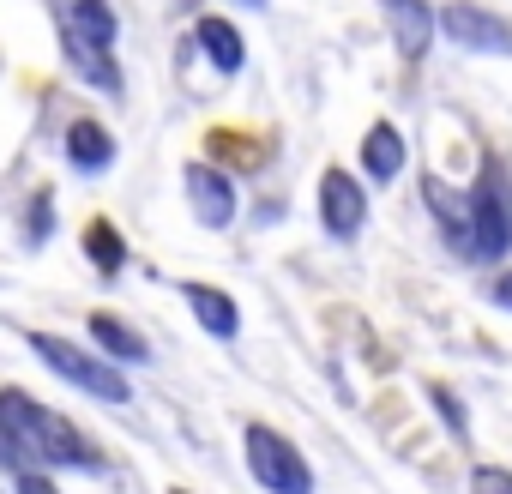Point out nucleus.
Instances as JSON below:
<instances>
[{
	"instance_id": "nucleus-1",
	"label": "nucleus",
	"mask_w": 512,
	"mask_h": 494,
	"mask_svg": "<svg viewBox=\"0 0 512 494\" xmlns=\"http://www.w3.org/2000/svg\"><path fill=\"white\" fill-rule=\"evenodd\" d=\"M0 470L25 476V470H79V476H103L109 452L55 404H43L31 386H0Z\"/></svg>"
},
{
	"instance_id": "nucleus-2",
	"label": "nucleus",
	"mask_w": 512,
	"mask_h": 494,
	"mask_svg": "<svg viewBox=\"0 0 512 494\" xmlns=\"http://www.w3.org/2000/svg\"><path fill=\"white\" fill-rule=\"evenodd\" d=\"M25 344H31V356H37L55 380H67L73 392H85V398H97V404H109V410H127V404H133V380H127V368L103 362L91 344L61 338V332H43V326H31Z\"/></svg>"
},
{
	"instance_id": "nucleus-3",
	"label": "nucleus",
	"mask_w": 512,
	"mask_h": 494,
	"mask_svg": "<svg viewBox=\"0 0 512 494\" xmlns=\"http://www.w3.org/2000/svg\"><path fill=\"white\" fill-rule=\"evenodd\" d=\"M241 464L260 494H320L314 458L296 446V434H284L278 422H241Z\"/></svg>"
},
{
	"instance_id": "nucleus-4",
	"label": "nucleus",
	"mask_w": 512,
	"mask_h": 494,
	"mask_svg": "<svg viewBox=\"0 0 512 494\" xmlns=\"http://www.w3.org/2000/svg\"><path fill=\"white\" fill-rule=\"evenodd\" d=\"M464 205H470V266H488V260H506L512 254V169L500 157L482 163V175L464 187Z\"/></svg>"
},
{
	"instance_id": "nucleus-5",
	"label": "nucleus",
	"mask_w": 512,
	"mask_h": 494,
	"mask_svg": "<svg viewBox=\"0 0 512 494\" xmlns=\"http://www.w3.org/2000/svg\"><path fill=\"white\" fill-rule=\"evenodd\" d=\"M314 205H320V229H326L332 241H356V235L368 229V187H362V175H350V169H338V163L320 175Z\"/></svg>"
},
{
	"instance_id": "nucleus-6",
	"label": "nucleus",
	"mask_w": 512,
	"mask_h": 494,
	"mask_svg": "<svg viewBox=\"0 0 512 494\" xmlns=\"http://www.w3.org/2000/svg\"><path fill=\"white\" fill-rule=\"evenodd\" d=\"M434 25L470 49V55H512V25L488 7H476V0H452V7H434Z\"/></svg>"
},
{
	"instance_id": "nucleus-7",
	"label": "nucleus",
	"mask_w": 512,
	"mask_h": 494,
	"mask_svg": "<svg viewBox=\"0 0 512 494\" xmlns=\"http://www.w3.org/2000/svg\"><path fill=\"white\" fill-rule=\"evenodd\" d=\"M181 187H187V205H193V223L199 229H211V235H223L229 223H235V211H241V199H235V181L217 169V163H187L181 169Z\"/></svg>"
},
{
	"instance_id": "nucleus-8",
	"label": "nucleus",
	"mask_w": 512,
	"mask_h": 494,
	"mask_svg": "<svg viewBox=\"0 0 512 494\" xmlns=\"http://www.w3.org/2000/svg\"><path fill=\"white\" fill-rule=\"evenodd\" d=\"M356 163H362V187H392L404 169H410V139L398 121H374L356 145Z\"/></svg>"
},
{
	"instance_id": "nucleus-9",
	"label": "nucleus",
	"mask_w": 512,
	"mask_h": 494,
	"mask_svg": "<svg viewBox=\"0 0 512 494\" xmlns=\"http://www.w3.org/2000/svg\"><path fill=\"white\" fill-rule=\"evenodd\" d=\"M85 344H91L103 362H115V368H145V362H151V338H145L133 320L109 314V308H97V314L85 320Z\"/></svg>"
},
{
	"instance_id": "nucleus-10",
	"label": "nucleus",
	"mask_w": 512,
	"mask_h": 494,
	"mask_svg": "<svg viewBox=\"0 0 512 494\" xmlns=\"http://www.w3.org/2000/svg\"><path fill=\"white\" fill-rule=\"evenodd\" d=\"M61 157L73 163V175H109L115 157H121V145H115V133L97 115H73L67 133H61Z\"/></svg>"
},
{
	"instance_id": "nucleus-11",
	"label": "nucleus",
	"mask_w": 512,
	"mask_h": 494,
	"mask_svg": "<svg viewBox=\"0 0 512 494\" xmlns=\"http://www.w3.org/2000/svg\"><path fill=\"white\" fill-rule=\"evenodd\" d=\"M181 302H187V314L199 320L205 338H217V344H235V338H241V302H235L229 290L187 278V284H181Z\"/></svg>"
},
{
	"instance_id": "nucleus-12",
	"label": "nucleus",
	"mask_w": 512,
	"mask_h": 494,
	"mask_svg": "<svg viewBox=\"0 0 512 494\" xmlns=\"http://www.w3.org/2000/svg\"><path fill=\"white\" fill-rule=\"evenodd\" d=\"M386 25H392L398 61H404V67H422V55H428L434 37H440L434 7H428V0H386Z\"/></svg>"
},
{
	"instance_id": "nucleus-13",
	"label": "nucleus",
	"mask_w": 512,
	"mask_h": 494,
	"mask_svg": "<svg viewBox=\"0 0 512 494\" xmlns=\"http://www.w3.org/2000/svg\"><path fill=\"white\" fill-rule=\"evenodd\" d=\"M422 199H428V211H434L440 241L452 247V260H464V254H470V205H464V187H452V181H440V175H422Z\"/></svg>"
},
{
	"instance_id": "nucleus-14",
	"label": "nucleus",
	"mask_w": 512,
	"mask_h": 494,
	"mask_svg": "<svg viewBox=\"0 0 512 494\" xmlns=\"http://www.w3.org/2000/svg\"><path fill=\"white\" fill-rule=\"evenodd\" d=\"M61 37H67V43H79V49L115 55L121 19H115V7H109V0H73V7H67V25H61Z\"/></svg>"
},
{
	"instance_id": "nucleus-15",
	"label": "nucleus",
	"mask_w": 512,
	"mask_h": 494,
	"mask_svg": "<svg viewBox=\"0 0 512 494\" xmlns=\"http://www.w3.org/2000/svg\"><path fill=\"white\" fill-rule=\"evenodd\" d=\"M193 43H199V55H205L223 79H235V73L247 67V43H241V31H235L229 19H217V13H199V19H193Z\"/></svg>"
},
{
	"instance_id": "nucleus-16",
	"label": "nucleus",
	"mask_w": 512,
	"mask_h": 494,
	"mask_svg": "<svg viewBox=\"0 0 512 494\" xmlns=\"http://www.w3.org/2000/svg\"><path fill=\"white\" fill-rule=\"evenodd\" d=\"M79 247H85V260H91V272L97 278H121L127 272V235H121V223H109V217H91L85 223V235H79Z\"/></svg>"
},
{
	"instance_id": "nucleus-17",
	"label": "nucleus",
	"mask_w": 512,
	"mask_h": 494,
	"mask_svg": "<svg viewBox=\"0 0 512 494\" xmlns=\"http://www.w3.org/2000/svg\"><path fill=\"white\" fill-rule=\"evenodd\" d=\"M61 49H67V61H73V73H79L85 85H97V91H109V97H121V73H115V55H97V49H79V43H67V37H61Z\"/></svg>"
},
{
	"instance_id": "nucleus-18",
	"label": "nucleus",
	"mask_w": 512,
	"mask_h": 494,
	"mask_svg": "<svg viewBox=\"0 0 512 494\" xmlns=\"http://www.w3.org/2000/svg\"><path fill=\"white\" fill-rule=\"evenodd\" d=\"M49 235H55V187H37L31 199H25V223H19V241L31 247H49Z\"/></svg>"
},
{
	"instance_id": "nucleus-19",
	"label": "nucleus",
	"mask_w": 512,
	"mask_h": 494,
	"mask_svg": "<svg viewBox=\"0 0 512 494\" xmlns=\"http://www.w3.org/2000/svg\"><path fill=\"white\" fill-rule=\"evenodd\" d=\"M422 392H428V410L440 416V428H446L458 446H470V410H464V398H458L452 386H440V380H428Z\"/></svg>"
},
{
	"instance_id": "nucleus-20",
	"label": "nucleus",
	"mask_w": 512,
	"mask_h": 494,
	"mask_svg": "<svg viewBox=\"0 0 512 494\" xmlns=\"http://www.w3.org/2000/svg\"><path fill=\"white\" fill-rule=\"evenodd\" d=\"M464 494H512V464H488V458H476L470 476H464Z\"/></svg>"
},
{
	"instance_id": "nucleus-21",
	"label": "nucleus",
	"mask_w": 512,
	"mask_h": 494,
	"mask_svg": "<svg viewBox=\"0 0 512 494\" xmlns=\"http://www.w3.org/2000/svg\"><path fill=\"white\" fill-rule=\"evenodd\" d=\"M7 482H13V494H67L61 476H49V470H25V476H7Z\"/></svg>"
},
{
	"instance_id": "nucleus-22",
	"label": "nucleus",
	"mask_w": 512,
	"mask_h": 494,
	"mask_svg": "<svg viewBox=\"0 0 512 494\" xmlns=\"http://www.w3.org/2000/svg\"><path fill=\"white\" fill-rule=\"evenodd\" d=\"M488 302H494L500 314H512V266H500V272L488 278Z\"/></svg>"
},
{
	"instance_id": "nucleus-23",
	"label": "nucleus",
	"mask_w": 512,
	"mask_h": 494,
	"mask_svg": "<svg viewBox=\"0 0 512 494\" xmlns=\"http://www.w3.org/2000/svg\"><path fill=\"white\" fill-rule=\"evenodd\" d=\"M169 494H193V488H169Z\"/></svg>"
},
{
	"instance_id": "nucleus-24",
	"label": "nucleus",
	"mask_w": 512,
	"mask_h": 494,
	"mask_svg": "<svg viewBox=\"0 0 512 494\" xmlns=\"http://www.w3.org/2000/svg\"><path fill=\"white\" fill-rule=\"evenodd\" d=\"M247 7H266V0H247Z\"/></svg>"
}]
</instances>
